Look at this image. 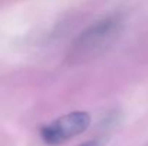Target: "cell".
Returning <instances> with one entry per match:
<instances>
[{
  "instance_id": "cell-1",
  "label": "cell",
  "mask_w": 148,
  "mask_h": 146,
  "mask_svg": "<svg viewBox=\"0 0 148 146\" xmlns=\"http://www.w3.org/2000/svg\"><path fill=\"white\" fill-rule=\"evenodd\" d=\"M122 29L124 19L121 14H109L94 22L73 40L69 50V59L81 62L101 53L118 39Z\"/></svg>"
},
{
  "instance_id": "cell-2",
  "label": "cell",
  "mask_w": 148,
  "mask_h": 146,
  "mask_svg": "<svg viewBox=\"0 0 148 146\" xmlns=\"http://www.w3.org/2000/svg\"><path fill=\"white\" fill-rule=\"evenodd\" d=\"M91 125V116L88 112L75 110L59 116L50 123L40 128V138L49 146L62 145L75 136L84 133Z\"/></svg>"
},
{
  "instance_id": "cell-3",
  "label": "cell",
  "mask_w": 148,
  "mask_h": 146,
  "mask_svg": "<svg viewBox=\"0 0 148 146\" xmlns=\"http://www.w3.org/2000/svg\"><path fill=\"white\" fill-rule=\"evenodd\" d=\"M81 146H99V143L98 142H86V143H84Z\"/></svg>"
}]
</instances>
